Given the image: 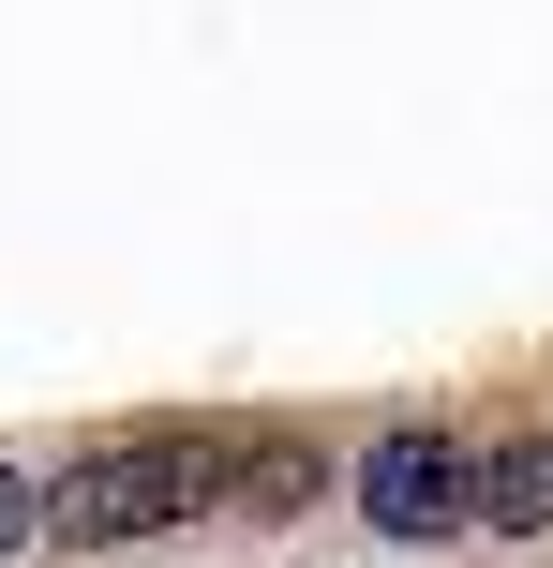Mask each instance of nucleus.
Masks as SVG:
<instances>
[{
  "label": "nucleus",
  "mask_w": 553,
  "mask_h": 568,
  "mask_svg": "<svg viewBox=\"0 0 553 568\" xmlns=\"http://www.w3.org/2000/svg\"><path fill=\"white\" fill-rule=\"evenodd\" d=\"M255 419H180V434H90L45 479V554H150L225 509V464Z\"/></svg>",
  "instance_id": "f257e3e1"
},
{
  "label": "nucleus",
  "mask_w": 553,
  "mask_h": 568,
  "mask_svg": "<svg viewBox=\"0 0 553 568\" xmlns=\"http://www.w3.org/2000/svg\"><path fill=\"white\" fill-rule=\"evenodd\" d=\"M464 449H479V434H449V419H389V434H359L345 509L375 524L389 554H449V539H479V524H464Z\"/></svg>",
  "instance_id": "f03ea898"
},
{
  "label": "nucleus",
  "mask_w": 553,
  "mask_h": 568,
  "mask_svg": "<svg viewBox=\"0 0 553 568\" xmlns=\"http://www.w3.org/2000/svg\"><path fill=\"white\" fill-rule=\"evenodd\" d=\"M464 524L509 554H553V419H494L464 449Z\"/></svg>",
  "instance_id": "7ed1b4c3"
},
{
  "label": "nucleus",
  "mask_w": 553,
  "mask_h": 568,
  "mask_svg": "<svg viewBox=\"0 0 553 568\" xmlns=\"http://www.w3.org/2000/svg\"><path fill=\"white\" fill-rule=\"evenodd\" d=\"M329 494V434H299V419H255L239 434V464H225V524H299Z\"/></svg>",
  "instance_id": "20e7f679"
},
{
  "label": "nucleus",
  "mask_w": 553,
  "mask_h": 568,
  "mask_svg": "<svg viewBox=\"0 0 553 568\" xmlns=\"http://www.w3.org/2000/svg\"><path fill=\"white\" fill-rule=\"evenodd\" d=\"M16 554H45V479L0 449V568H16Z\"/></svg>",
  "instance_id": "39448f33"
}]
</instances>
